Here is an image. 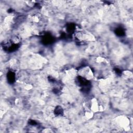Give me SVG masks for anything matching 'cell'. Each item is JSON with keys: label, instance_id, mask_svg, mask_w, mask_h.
Instances as JSON below:
<instances>
[{"label": "cell", "instance_id": "cell-1", "mask_svg": "<svg viewBox=\"0 0 133 133\" xmlns=\"http://www.w3.org/2000/svg\"><path fill=\"white\" fill-rule=\"evenodd\" d=\"M8 81L11 83H13L15 80V75L13 72H10L7 75Z\"/></svg>", "mask_w": 133, "mask_h": 133}]
</instances>
